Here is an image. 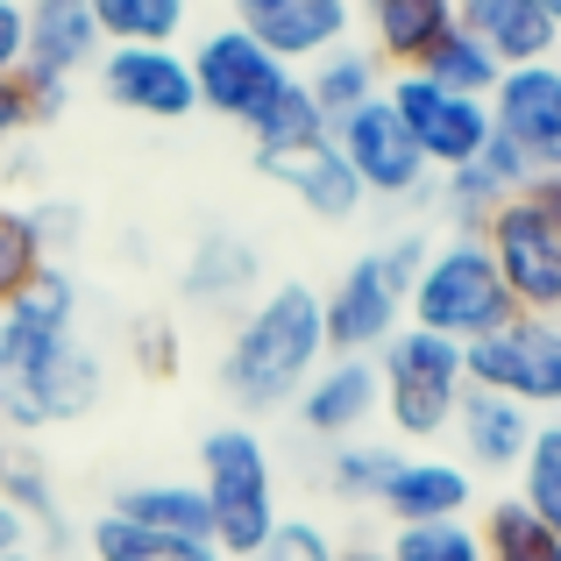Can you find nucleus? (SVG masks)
<instances>
[{"label":"nucleus","mask_w":561,"mask_h":561,"mask_svg":"<svg viewBox=\"0 0 561 561\" xmlns=\"http://www.w3.org/2000/svg\"><path fill=\"white\" fill-rule=\"evenodd\" d=\"M85 291L65 263H43L0 306V426L14 440L79 426L107 398V363L79 334Z\"/></svg>","instance_id":"obj_1"},{"label":"nucleus","mask_w":561,"mask_h":561,"mask_svg":"<svg viewBox=\"0 0 561 561\" xmlns=\"http://www.w3.org/2000/svg\"><path fill=\"white\" fill-rule=\"evenodd\" d=\"M328 363V320L320 291L299 277H277L242 306L228 348H220V383L242 412H277L306 391V377Z\"/></svg>","instance_id":"obj_2"},{"label":"nucleus","mask_w":561,"mask_h":561,"mask_svg":"<svg viewBox=\"0 0 561 561\" xmlns=\"http://www.w3.org/2000/svg\"><path fill=\"white\" fill-rule=\"evenodd\" d=\"M434 234L426 228H391L377 249H363L328 291H320V320H328V356H377L398 328H405V299L420 277Z\"/></svg>","instance_id":"obj_3"},{"label":"nucleus","mask_w":561,"mask_h":561,"mask_svg":"<svg viewBox=\"0 0 561 561\" xmlns=\"http://www.w3.org/2000/svg\"><path fill=\"white\" fill-rule=\"evenodd\" d=\"M199 497L214 512V548L228 561H249L271 540V526L285 519L277 512V462H271V440L256 426H214L199 440Z\"/></svg>","instance_id":"obj_4"},{"label":"nucleus","mask_w":561,"mask_h":561,"mask_svg":"<svg viewBox=\"0 0 561 561\" xmlns=\"http://www.w3.org/2000/svg\"><path fill=\"white\" fill-rule=\"evenodd\" d=\"M405 320L426 334H448V342H483L512 320V291L497 277L483 234H434L420 277H412V299H405Z\"/></svg>","instance_id":"obj_5"},{"label":"nucleus","mask_w":561,"mask_h":561,"mask_svg":"<svg viewBox=\"0 0 561 561\" xmlns=\"http://www.w3.org/2000/svg\"><path fill=\"white\" fill-rule=\"evenodd\" d=\"M370 363H377V383H383V426H391L405 448H434L455 426V405H462V391H469L462 342L426 334V328L405 320Z\"/></svg>","instance_id":"obj_6"},{"label":"nucleus","mask_w":561,"mask_h":561,"mask_svg":"<svg viewBox=\"0 0 561 561\" xmlns=\"http://www.w3.org/2000/svg\"><path fill=\"white\" fill-rule=\"evenodd\" d=\"M462 370L477 391H497V398H519L526 412H561V320H526L512 313L497 334L462 348Z\"/></svg>","instance_id":"obj_7"},{"label":"nucleus","mask_w":561,"mask_h":561,"mask_svg":"<svg viewBox=\"0 0 561 561\" xmlns=\"http://www.w3.org/2000/svg\"><path fill=\"white\" fill-rule=\"evenodd\" d=\"M185 57H192V85H199V114H220V122H234V128H249L291 79H299V71L277 65V57L263 50L256 36H242L234 22L206 28Z\"/></svg>","instance_id":"obj_8"},{"label":"nucleus","mask_w":561,"mask_h":561,"mask_svg":"<svg viewBox=\"0 0 561 561\" xmlns=\"http://www.w3.org/2000/svg\"><path fill=\"white\" fill-rule=\"evenodd\" d=\"M334 150L348 157L363 199H383V206H426L434 199V164H426L420 142L405 136L391 100H370V107H356L348 122H334Z\"/></svg>","instance_id":"obj_9"},{"label":"nucleus","mask_w":561,"mask_h":561,"mask_svg":"<svg viewBox=\"0 0 561 561\" xmlns=\"http://www.w3.org/2000/svg\"><path fill=\"white\" fill-rule=\"evenodd\" d=\"M383 100H391V114L405 122V136L420 142V157L434 164V179L477 164V150L491 142V100L448 93V85H434L426 71H391V79H383Z\"/></svg>","instance_id":"obj_10"},{"label":"nucleus","mask_w":561,"mask_h":561,"mask_svg":"<svg viewBox=\"0 0 561 561\" xmlns=\"http://www.w3.org/2000/svg\"><path fill=\"white\" fill-rule=\"evenodd\" d=\"M483 249H491L497 277H505V291H512V313L561 320V234L548 228V214H540L526 192L491 214Z\"/></svg>","instance_id":"obj_11"},{"label":"nucleus","mask_w":561,"mask_h":561,"mask_svg":"<svg viewBox=\"0 0 561 561\" xmlns=\"http://www.w3.org/2000/svg\"><path fill=\"white\" fill-rule=\"evenodd\" d=\"M93 85H100L107 107L136 114V122H185V114H199V85H192L185 50H150V43L100 50Z\"/></svg>","instance_id":"obj_12"},{"label":"nucleus","mask_w":561,"mask_h":561,"mask_svg":"<svg viewBox=\"0 0 561 561\" xmlns=\"http://www.w3.org/2000/svg\"><path fill=\"white\" fill-rule=\"evenodd\" d=\"M234 28L256 36L277 65H320L328 50H342L356 36V0H228Z\"/></svg>","instance_id":"obj_13"},{"label":"nucleus","mask_w":561,"mask_h":561,"mask_svg":"<svg viewBox=\"0 0 561 561\" xmlns=\"http://www.w3.org/2000/svg\"><path fill=\"white\" fill-rule=\"evenodd\" d=\"M491 128L540 171H561V57L548 65H512L491 85Z\"/></svg>","instance_id":"obj_14"},{"label":"nucleus","mask_w":561,"mask_h":561,"mask_svg":"<svg viewBox=\"0 0 561 561\" xmlns=\"http://www.w3.org/2000/svg\"><path fill=\"white\" fill-rule=\"evenodd\" d=\"M377 412H383V383H377L370 356H328L313 377H306V391L291 398V420H299L320 448L363 440Z\"/></svg>","instance_id":"obj_15"},{"label":"nucleus","mask_w":561,"mask_h":561,"mask_svg":"<svg viewBox=\"0 0 561 561\" xmlns=\"http://www.w3.org/2000/svg\"><path fill=\"white\" fill-rule=\"evenodd\" d=\"M534 426H540V412H526L519 398H497V391H477L469 383L462 391V405H455V462L469 469V477H491V483H505V477H519V462H526V448H534Z\"/></svg>","instance_id":"obj_16"},{"label":"nucleus","mask_w":561,"mask_h":561,"mask_svg":"<svg viewBox=\"0 0 561 561\" xmlns=\"http://www.w3.org/2000/svg\"><path fill=\"white\" fill-rule=\"evenodd\" d=\"M377 512L391 526H434V519H477V477H469L455 455H420L405 448L383 483Z\"/></svg>","instance_id":"obj_17"},{"label":"nucleus","mask_w":561,"mask_h":561,"mask_svg":"<svg viewBox=\"0 0 561 561\" xmlns=\"http://www.w3.org/2000/svg\"><path fill=\"white\" fill-rule=\"evenodd\" d=\"M179 291H185V306H199V313H234V306H249L263 291L256 242L234 234V228L192 234V249H185V263H179Z\"/></svg>","instance_id":"obj_18"},{"label":"nucleus","mask_w":561,"mask_h":561,"mask_svg":"<svg viewBox=\"0 0 561 561\" xmlns=\"http://www.w3.org/2000/svg\"><path fill=\"white\" fill-rule=\"evenodd\" d=\"M100 22H93V0H28V65L36 79H65L79 85L85 71L100 65Z\"/></svg>","instance_id":"obj_19"},{"label":"nucleus","mask_w":561,"mask_h":561,"mask_svg":"<svg viewBox=\"0 0 561 561\" xmlns=\"http://www.w3.org/2000/svg\"><path fill=\"white\" fill-rule=\"evenodd\" d=\"M256 171L277 192H291L313 220H328V228H342V220H356L363 206H370V199H363V185H356V171H348V157L334 150V136L320 142V150H299V157H263Z\"/></svg>","instance_id":"obj_20"},{"label":"nucleus","mask_w":561,"mask_h":561,"mask_svg":"<svg viewBox=\"0 0 561 561\" xmlns=\"http://www.w3.org/2000/svg\"><path fill=\"white\" fill-rule=\"evenodd\" d=\"M356 28L383 71H412L455 28V0H356Z\"/></svg>","instance_id":"obj_21"},{"label":"nucleus","mask_w":561,"mask_h":561,"mask_svg":"<svg viewBox=\"0 0 561 561\" xmlns=\"http://www.w3.org/2000/svg\"><path fill=\"white\" fill-rule=\"evenodd\" d=\"M455 28H469V36H477L505 71L512 65H548V57H561L554 22L534 8V0H455Z\"/></svg>","instance_id":"obj_22"},{"label":"nucleus","mask_w":561,"mask_h":561,"mask_svg":"<svg viewBox=\"0 0 561 561\" xmlns=\"http://www.w3.org/2000/svg\"><path fill=\"white\" fill-rule=\"evenodd\" d=\"M0 505L28 519V548H43V554H65L71 548L65 497H57L50 469H43V455L28 448V440H8V448H0Z\"/></svg>","instance_id":"obj_23"},{"label":"nucleus","mask_w":561,"mask_h":561,"mask_svg":"<svg viewBox=\"0 0 561 561\" xmlns=\"http://www.w3.org/2000/svg\"><path fill=\"white\" fill-rule=\"evenodd\" d=\"M299 79H306V93L320 100V114H328V128H334V122H348L356 107L383 100V79H391V71L370 57V43H342V50H328L320 65H306Z\"/></svg>","instance_id":"obj_24"},{"label":"nucleus","mask_w":561,"mask_h":561,"mask_svg":"<svg viewBox=\"0 0 561 561\" xmlns=\"http://www.w3.org/2000/svg\"><path fill=\"white\" fill-rule=\"evenodd\" d=\"M477 540L483 561H561V534L519 491H497L491 505H477Z\"/></svg>","instance_id":"obj_25"},{"label":"nucleus","mask_w":561,"mask_h":561,"mask_svg":"<svg viewBox=\"0 0 561 561\" xmlns=\"http://www.w3.org/2000/svg\"><path fill=\"white\" fill-rule=\"evenodd\" d=\"M79 540H85V554H93V561H228L214 540L157 534V526H136V519H122V512H93Z\"/></svg>","instance_id":"obj_26"},{"label":"nucleus","mask_w":561,"mask_h":561,"mask_svg":"<svg viewBox=\"0 0 561 561\" xmlns=\"http://www.w3.org/2000/svg\"><path fill=\"white\" fill-rule=\"evenodd\" d=\"M334 128H328V114H320V100L306 93V79H291L285 93L271 100V107L249 122V142H256V164L263 157H299V150H320Z\"/></svg>","instance_id":"obj_27"},{"label":"nucleus","mask_w":561,"mask_h":561,"mask_svg":"<svg viewBox=\"0 0 561 561\" xmlns=\"http://www.w3.org/2000/svg\"><path fill=\"white\" fill-rule=\"evenodd\" d=\"M107 512L157 526V534H179V540H214V512H206L199 483H128Z\"/></svg>","instance_id":"obj_28"},{"label":"nucleus","mask_w":561,"mask_h":561,"mask_svg":"<svg viewBox=\"0 0 561 561\" xmlns=\"http://www.w3.org/2000/svg\"><path fill=\"white\" fill-rule=\"evenodd\" d=\"M93 22H100V43H107V50H122V43L179 50V36L192 22V0H93Z\"/></svg>","instance_id":"obj_29"},{"label":"nucleus","mask_w":561,"mask_h":561,"mask_svg":"<svg viewBox=\"0 0 561 561\" xmlns=\"http://www.w3.org/2000/svg\"><path fill=\"white\" fill-rule=\"evenodd\" d=\"M398 455L405 448H391V440H342V448H328V497L334 505H377L383 497V483H391V469H398Z\"/></svg>","instance_id":"obj_30"},{"label":"nucleus","mask_w":561,"mask_h":561,"mask_svg":"<svg viewBox=\"0 0 561 561\" xmlns=\"http://www.w3.org/2000/svg\"><path fill=\"white\" fill-rule=\"evenodd\" d=\"M505 199H512V192L497 185L483 164H462V171H440V179H434V199H426V206L448 220V234H483V228H491V214H497Z\"/></svg>","instance_id":"obj_31"},{"label":"nucleus","mask_w":561,"mask_h":561,"mask_svg":"<svg viewBox=\"0 0 561 561\" xmlns=\"http://www.w3.org/2000/svg\"><path fill=\"white\" fill-rule=\"evenodd\" d=\"M412 71H426V79H434V85H448V93L491 100V85H497V71H505V65H497V57L483 50V43L469 36V28H448V36H440L434 50H426L420 65H412Z\"/></svg>","instance_id":"obj_32"},{"label":"nucleus","mask_w":561,"mask_h":561,"mask_svg":"<svg viewBox=\"0 0 561 561\" xmlns=\"http://www.w3.org/2000/svg\"><path fill=\"white\" fill-rule=\"evenodd\" d=\"M512 483H519V497L561 534V412H548V420L534 426V448H526V462H519Z\"/></svg>","instance_id":"obj_33"},{"label":"nucleus","mask_w":561,"mask_h":561,"mask_svg":"<svg viewBox=\"0 0 561 561\" xmlns=\"http://www.w3.org/2000/svg\"><path fill=\"white\" fill-rule=\"evenodd\" d=\"M391 561H483L477 519H434V526H391Z\"/></svg>","instance_id":"obj_34"},{"label":"nucleus","mask_w":561,"mask_h":561,"mask_svg":"<svg viewBox=\"0 0 561 561\" xmlns=\"http://www.w3.org/2000/svg\"><path fill=\"white\" fill-rule=\"evenodd\" d=\"M50 263V249H43L36 220H28V206H0V306L14 299V291L28 285V277Z\"/></svg>","instance_id":"obj_35"},{"label":"nucleus","mask_w":561,"mask_h":561,"mask_svg":"<svg viewBox=\"0 0 561 561\" xmlns=\"http://www.w3.org/2000/svg\"><path fill=\"white\" fill-rule=\"evenodd\" d=\"M128 363L142 377H179L185 370V334L171 313H136L128 320Z\"/></svg>","instance_id":"obj_36"},{"label":"nucleus","mask_w":561,"mask_h":561,"mask_svg":"<svg viewBox=\"0 0 561 561\" xmlns=\"http://www.w3.org/2000/svg\"><path fill=\"white\" fill-rule=\"evenodd\" d=\"M342 548L328 540V526L320 519H277L271 526V540H263L249 561H334Z\"/></svg>","instance_id":"obj_37"},{"label":"nucleus","mask_w":561,"mask_h":561,"mask_svg":"<svg viewBox=\"0 0 561 561\" xmlns=\"http://www.w3.org/2000/svg\"><path fill=\"white\" fill-rule=\"evenodd\" d=\"M28 220H36L50 263H65V249L79 242V206H71V199H50V206H28Z\"/></svg>","instance_id":"obj_38"},{"label":"nucleus","mask_w":561,"mask_h":561,"mask_svg":"<svg viewBox=\"0 0 561 561\" xmlns=\"http://www.w3.org/2000/svg\"><path fill=\"white\" fill-rule=\"evenodd\" d=\"M477 164H483V171H491V179H497V185H505V192H512V199H519V192H526V185H534V164H526V157H519V150H512V142H505V136H497V128H491V142H483V150H477Z\"/></svg>","instance_id":"obj_39"},{"label":"nucleus","mask_w":561,"mask_h":561,"mask_svg":"<svg viewBox=\"0 0 561 561\" xmlns=\"http://www.w3.org/2000/svg\"><path fill=\"white\" fill-rule=\"evenodd\" d=\"M28 65V0H0V79Z\"/></svg>","instance_id":"obj_40"},{"label":"nucleus","mask_w":561,"mask_h":561,"mask_svg":"<svg viewBox=\"0 0 561 561\" xmlns=\"http://www.w3.org/2000/svg\"><path fill=\"white\" fill-rule=\"evenodd\" d=\"M36 128V114H28V85H22V71L14 79H0V150H8L14 136H28Z\"/></svg>","instance_id":"obj_41"},{"label":"nucleus","mask_w":561,"mask_h":561,"mask_svg":"<svg viewBox=\"0 0 561 561\" xmlns=\"http://www.w3.org/2000/svg\"><path fill=\"white\" fill-rule=\"evenodd\" d=\"M22 85H28V114H36V122H65V107H71L65 79H36V71H22Z\"/></svg>","instance_id":"obj_42"},{"label":"nucleus","mask_w":561,"mask_h":561,"mask_svg":"<svg viewBox=\"0 0 561 561\" xmlns=\"http://www.w3.org/2000/svg\"><path fill=\"white\" fill-rule=\"evenodd\" d=\"M526 199H534L540 214H548V228L561 234V171H540V179L526 185Z\"/></svg>","instance_id":"obj_43"},{"label":"nucleus","mask_w":561,"mask_h":561,"mask_svg":"<svg viewBox=\"0 0 561 561\" xmlns=\"http://www.w3.org/2000/svg\"><path fill=\"white\" fill-rule=\"evenodd\" d=\"M14 554H28V519L0 505V561H14Z\"/></svg>","instance_id":"obj_44"},{"label":"nucleus","mask_w":561,"mask_h":561,"mask_svg":"<svg viewBox=\"0 0 561 561\" xmlns=\"http://www.w3.org/2000/svg\"><path fill=\"white\" fill-rule=\"evenodd\" d=\"M334 561H391V554H383V548H342Z\"/></svg>","instance_id":"obj_45"},{"label":"nucleus","mask_w":561,"mask_h":561,"mask_svg":"<svg viewBox=\"0 0 561 561\" xmlns=\"http://www.w3.org/2000/svg\"><path fill=\"white\" fill-rule=\"evenodd\" d=\"M534 8L548 14V22H554V36H561V0H534Z\"/></svg>","instance_id":"obj_46"},{"label":"nucleus","mask_w":561,"mask_h":561,"mask_svg":"<svg viewBox=\"0 0 561 561\" xmlns=\"http://www.w3.org/2000/svg\"><path fill=\"white\" fill-rule=\"evenodd\" d=\"M14 561H43V554H36V548H28V554H14Z\"/></svg>","instance_id":"obj_47"}]
</instances>
